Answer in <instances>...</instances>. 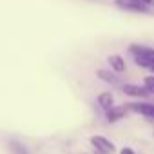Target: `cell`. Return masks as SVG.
Segmentation results:
<instances>
[{"label": "cell", "mask_w": 154, "mask_h": 154, "mask_svg": "<svg viewBox=\"0 0 154 154\" xmlns=\"http://www.w3.org/2000/svg\"><path fill=\"white\" fill-rule=\"evenodd\" d=\"M120 9L123 11H132V13H147V6L143 2H140V0H116L114 2Z\"/></svg>", "instance_id": "cell-4"}, {"label": "cell", "mask_w": 154, "mask_h": 154, "mask_svg": "<svg viewBox=\"0 0 154 154\" xmlns=\"http://www.w3.org/2000/svg\"><path fill=\"white\" fill-rule=\"evenodd\" d=\"M107 62H109V65H111V69H112L114 72H123V71H125V60H123L120 54L109 56Z\"/></svg>", "instance_id": "cell-7"}, {"label": "cell", "mask_w": 154, "mask_h": 154, "mask_svg": "<svg viewBox=\"0 0 154 154\" xmlns=\"http://www.w3.org/2000/svg\"><path fill=\"white\" fill-rule=\"evenodd\" d=\"M98 105L107 112L109 109H112L114 107V98H112V94L111 93H102L100 96H98Z\"/></svg>", "instance_id": "cell-8"}, {"label": "cell", "mask_w": 154, "mask_h": 154, "mask_svg": "<svg viewBox=\"0 0 154 154\" xmlns=\"http://www.w3.org/2000/svg\"><path fill=\"white\" fill-rule=\"evenodd\" d=\"M120 154H136V152H134L131 147H123V149L120 150Z\"/></svg>", "instance_id": "cell-12"}, {"label": "cell", "mask_w": 154, "mask_h": 154, "mask_svg": "<svg viewBox=\"0 0 154 154\" xmlns=\"http://www.w3.org/2000/svg\"><path fill=\"white\" fill-rule=\"evenodd\" d=\"M96 74H98V78H100V80H103L105 84H112V85H116V84L120 82V78H118V76H116L114 72L105 71V69H100Z\"/></svg>", "instance_id": "cell-9"}, {"label": "cell", "mask_w": 154, "mask_h": 154, "mask_svg": "<svg viewBox=\"0 0 154 154\" xmlns=\"http://www.w3.org/2000/svg\"><path fill=\"white\" fill-rule=\"evenodd\" d=\"M127 111H132L136 114H141L149 120H154V103H147V102H132L127 105Z\"/></svg>", "instance_id": "cell-3"}, {"label": "cell", "mask_w": 154, "mask_h": 154, "mask_svg": "<svg viewBox=\"0 0 154 154\" xmlns=\"http://www.w3.org/2000/svg\"><path fill=\"white\" fill-rule=\"evenodd\" d=\"M143 82H145V85H143V87H145L150 94H154V76H147Z\"/></svg>", "instance_id": "cell-11"}, {"label": "cell", "mask_w": 154, "mask_h": 154, "mask_svg": "<svg viewBox=\"0 0 154 154\" xmlns=\"http://www.w3.org/2000/svg\"><path fill=\"white\" fill-rule=\"evenodd\" d=\"M91 145L96 149L98 154H112L116 150L114 143L111 140H107L105 136H91Z\"/></svg>", "instance_id": "cell-2"}, {"label": "cell", "mask_w": 154, "mask_h": 154, "mask_svg": "<svg viewBox=\"0 0 154 154\" xmlns=\"http://www.w3.org/2000/svg\"><path fill=\"white\" fill-rule=\"evenodd\" d=\"M150 71H154V67H152V69H150Z\"/></svg>", "instance_id": "cell-14"}, {"label": "cell", "mask_w": 154, "mask_h": 154, "mask_svg": "<svg viewBox=\"0 0 154 154\" xmlns=\"http://www.w3.org/2000/svg\"><path fill=\"white\" fill-rule=\"evenodd\" d=\"M127 116V107H123V105H114L112 109H109L107 112H105V118H107V122L109 123H116V122H120V120H123Z\"/></svg>", "instance_id": "cell-6"}, {"label": "cell", "mask_w": 154, "mask_h": 154, "mask_svg": "<svg viewBox=\"0 0 154 154\" xmlns=\"http://www.w3.org/2000/svg\"><path fill=\"white\" fill-rule=\"evenodd\" d=\"M140 2H143L145 6H150V4H154V0H140Z\"/></svg>", "instance_id": "cell-13"}, {"label": "cell", "mask_w": 154, "mask_h": 154, "mask_svg": "<svg viewBox=\"0 0 154 154\" xmlns=\"http://www.w3.org/2000/svg\"><path fill=\"white\" fill-rule=\"evenodd\" d=\"M122 91L127 94V96H134V98H149L150 93L145 89V87H140V85H132V84H125L122 87Z\"/></svg>", "instance_id": "cell-5"}, {"label": "cell", "mask_w": 154, "mask_h": 154, "mask_svg": "<svg viewBox=\"0 0 154 154\" xmlns=\"http://www.w3.org/2000/svg\"><path fill=\"white\" fill-rule=\"evenodd\" d=\"M8 147H9V150H11V154H29V150H27V147H26L24 143H20L18 140H11Z\"/></svg>", "instance_id": "cell-10"}, {"label": "cell", "mask_w": 154, "mask_h": 154, "mask_svg": "<svg viewBox=\"0 0 154 154\" xmlns=\"http://www.w3.org/2000/svg\"><path fill=\"white\" fill-rule=\"evenodd\" d=\"M129 53L134 56V62L140 67H145V69H152L154 67V49L152 47L140 45V44H132L129 47Z\"/></svg>", "instance_id": "cell-1"}]
</instances>
